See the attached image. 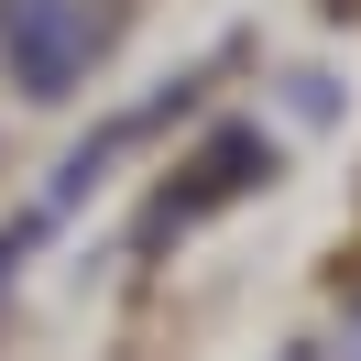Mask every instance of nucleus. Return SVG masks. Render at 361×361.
Wrapping results in <instances>:
<instances>
[{
    "label": "nucleus",
    "instance_id": "obj_2",
    "mask_svg": "<svg viewBox=\"0 0 361 361\" xmlns=\"http://www.w3.org/2000/svg\"><path fill=\"white\" fill-rule=\"evenodd\" d=\"M263 164H274V154H263V132H208L197 154H186V176H176V186H154L142 230L164 241V230H186L197 208H230V197H252V186H263Z\"/></svg>",
    "mask_w": 361,
    "mask_h": 361
},
{
    "label": "nucleus",
    "instance_id": "obj_1",
    "mask_svg": "<svg viewBox=\"0 0 361 361\" xmlns=\"http://www.w3.org/2000/svg\"><path fill=\"white\" fill-rule=\"evenodd\" d=\"M110 55V0H0V66L23 99H77Z\"/></svg>",
    "mask_w": 361,
    "mask_h": 361
}]
</instances>
